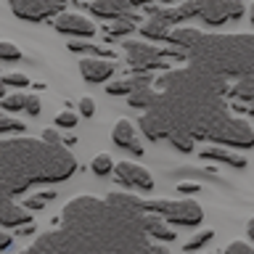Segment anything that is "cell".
I'll return each mask as SVG.
<instances>
[{
  "mask_svg": "<svg viewBox=\"0 0 254 254\" xmlns=\"http://www.w3.org/2000/svg\"><path fill=\"white\" fill-rule=\"evenodd\" d=\"M159 90L140 114V130L148 140H167L183 154L196 140L225 148H252L254 127L225 106L228 82L204 69H170L154 82Z\"/></svg>",
  "mask_w": 254,
  "mask_h": 254,
  "instance_id": "6da1fadb",
  "label": "cell"
},
{
  "mask_svg": "<svg viewBox=\"0 0 254 254\" xmlns=\"http://www.w3.org/2000/svg\"><path fill=\"white\" fill-rule=\"evenodd\" d=\"M61 225L35 238L21 254H170V225L146 212L132 193L77 196L61 209Z\"/></svg>",
  "mask_w": 254,
  "mask_h": 254,
  "instance_id": "7a4b0ae2",
  "label": "cell"
},
{
  "mask_svg": "<svg viewBox=\"0 0 254 254\" xmlns=\"http://www.w3.org/2000/svg\"><path fill=\"white\" fill-rule=\"evenodd\" d=\"M77 170V159L64 143L43 138H0V225H29V212L16 201L24 190L43 183L69 180Z\"/></svg>",
  "mask_w": 254,
  "mask_h": 254,
  "instance_id": "3957f363",
  "label": "cell"
},
{
  "mask_svg": "<svg viewBox=\"0 0 254 254\" xmlns=\"http://www.w3.org/2000/svg\"><path fill=\"white\" fill-rule=\"evenodd\" d=\"M175 51L220 79L254 77V35H204L193 27H175L167 37Z\"/></svg>",
  "mask_w": 254,
  "mask_h": 254,
  "instance_id": "277c9868",
  "label": "cell"
},
{
  "mask_svg": "<svg viewBox=\"0 0 254 254\" xmlns=\"http://www.w3.org/2000/svg\"><path fill=\"white\" fill-rule=\"evenodd\" d=\"M146 212L159 214L164 222L183 228H196L204 220L201 204L193 198H146Z\"/></svg>",
  "mask_w": 254,
  "mask_h": 254,
  "instance_id": "5b68a950",
  "label": "cell"
},
{
  "mask_svg": "<svg viewBox=\"0 0 254 254\" xmlns=\"http://www.w3.org/2000/svg\"><path fill=\"white\" fill-rule=\"evenodd\" d=\"M125 56H127V66L132 74H151L156 69L167 66V51H159L151 43H125Z\"/></svg>",
  "mask_w": 254,
  "mask_h": 254,
  "instance_id": "8992f818",
  "label": "cell"
},
{
  "mask_svg": "<svg viewBox=\"0 0 254 254\" xmlns=\"http://www.w3.org/2000/svg\"><path fill=\"white\" fill-rule=\"evenodd\" d=\"M8 5L21 21H45L61 16L66 0H8Z\"/></svg>",
  "mask_w": 254,
  "mask_h": 254,
  "instance_id": "52a82bcc",
  "label": "cell"
},
{
  "mask_svg": "<svg viewBox=\"0 0 254 254\" xmlns=\"http://www.w3.org/2000/svg\"><path fill=\"white\" fill-rule=\"evenodd\" d=\"M114 178L125 188H138V190H154V175L146 167L132 164V162H119L114 164Z\"/></svg>",
  "mask_w": 254,
  "mask_h": 254,
  "instance_id": "ba28073f",
  "label": "cell"
},
{
  "mask_svg": "<svg viewBox=\"0 0 254 254\" xmlns=\"http://www.w3.org/2000/svg\"><path fill=\"white\" fill-rule=\"evenodd\" d=\"M53 27L61 32V35H71V37H93L95 35V24L90 19H85L82 13H66L56 16Z\"/></svg>",
  "mask_w": 254,
  "mask_h": 254,
  "instance_id": "9c48e42d",
  "label": "cell"
},
{
  "mask_svg": "<svg viewBox=\"0 0 254 254\" xmlns=\"http://www.w3.org/2000/svg\"><path fill=\"white\" fill-rule=\"evenodd\" d=\"M111 140H114L119 148H127V151H130V154H135V156H143V154H146V148L140 146L138 132H135V125L130 122V119H119V122L114 125V130H111Z\"/></svg>",
  "mask_w": 254,
  "mask_h": 254,
  "instance_id": "30bf717a",
  "label": "cell"
},
{
  "mask_svg": "<svg viewBox=\"0 0 254 254\" xmlns=\"http://www.w3.org/2000/svg\"><path fill=\"white\" fill-rule=\"evenodd\" d=\"M117 71V64L109 59H82L79 61V74L85 77V82L101 85Z\"/></svg>",
  "mask_w": 254,
  "mask_h": 254,
  "instance_id": "8fae6325",
  "label": "cell"
},
{
  "mask_svg": "<svg viewBox=\"0 0 254 254\" xmlns=\"http://www.w3.org/2000/svg\"><path fill=\"white\" fill-rule=\"evenodd\" d=\"M90 13L98 16V19H125V16H135L132 13V5L127 0H90Z\"/></svg>",
  "mask_w": 254,
  "mask_h": 254,
  "instance_id": "7c38bea8",
  "label": "cell"
},
{
  "mask_svg": "<svg viewBox=\"0 0 254 254\" xmlns=\"http://www.w3.org/2000/svg\"><path fill=\"white\" fill-rule=\"evenodd\" d=\"M0 106H3L5 114H24L29 117H37L40 114V98L37 95H29V93H13V95H5L3 101H0Z\"/></svg>",
  "mask_w": 254,
  "mask_h": 254,
  "instance_id": "4fadbf2b",
  "label": "cell"
},
{
  "mask_svg": "<svg viewBox=\"0 0 254 254\" xmlns=\"http://www.w3.org/2000/svg\"><path fill=\"white\" fill-rule=\"evenodd\" d=\"M201 159H209V162H220V164H228V167H236V170H244L246 164V156L238 154L233 148H225V146H209V148H201L198 151Z\"/></svg>",
  "mask_w": 254,
  "mask_h": 254,
  "instance_id": "5bb4252c",
  "label": "cell"
},
{
  "mask_svg": "<svg viewBox=\"0 0 254 254\" xmlns=\"http://www.w3.org/2000/svg\"><path fill=\"white\" fill-rule=\"evenodd\" d=\"M154 82H151V74H132L127 79H114V82L106 85V93L109 95H132L138 90H146V87H151Z\"/></svg>",
  "mask_w": 254,
  "mask_h": 254,
  "instance_id": "9a60e30c",
  "label": "cell"
},
{
  "mask_svg": "<svg viewBox=\"0 0 254 254\" xmlns=\"http://www.w3.org/2000/svg\"><path fill=\"white\" fill-rule=\"evenodd\" d=\"M135 32V16H125V19H114V21H109V27L103 29V43H111V40H117V37H127V35H132Z\"/></svg>",
  "mask_w": 254,
  "mask_h": 254,
  "instance_id": "2e32d148",
  "label": "cell"
},
{
  "mask_svg": "<svg viewBox=\"0 0 254 254\" xmlns=\"http://www.w3.org/2000/svg\"><path fill=\"white\" fill-rule=\"evenodd\" d=\"M71 53H85V59H109L114 61V51H109L106 45H95V43H69Z\"/></svg>",
  "mask_w": 254,
  "mask_h": 254,
  "instance_id": "e0dca14e",
  "label": "cell"
},
{
  "mask_svg": "<svg viewBox=\"0 0 254 254\" xmlns=\"http://www.w3.org/2000/svg\"><path fill=\"white\" fill-rule=\"evenodd\" d=\"M228 95H230V98H236V101H241V103H252L254 101V77L236 79V85H230Z\"/></svg>",
  "mask_w": 254,
  "mask_h": 254,
  "instance_id": "ac0fdd59",
  "label": "cell"
},
{
  "mask_svg": "<svg viewBox=\"0 0 254 254\" xmlns=\"http://www.w3.org/2000/svg\"><path fill=\"white\" fill-rule=\"evenodd\" d=\"M27 130V125L19 122V119H13L11 114H5V111H0V138H5V135H24Z\"/></svg>",
  "mask_w": 254,
  "mask_h": 254,
  "instance_id": "d6986e66",
  "label": "cell"
},
{
  "mask_svg": "<svg viewBox=\"0 0 254 254\" xmlns=\"http://www.w3.org/2000/svg\"><path fill=\"white\" fill-rule=\"evenodd\" d=\"M56 198V190H40V193H35V196H27L21 201V206L24 209H32V212H37V209H43V206L48 204V201H53Z\"/></svg>",
  "mask_w": 254,
  "mask_h": 254,
  "instance_id": "ffe728a7",
  "label": "cell"
},
{
  "mask_svg": "<svg viewBox=\"0 0 254 254\" xmlns=\"http://www.w3.org/2000/svg\"><path fill=\"white\" fill-rule=\"evenodd\" d=\"M90 170L98 175V178H109V175H114V162H111L109 154H98V156H93Z\"/></svg>",
  "mask_w": 254,
  "mask_h": 254,
  "instance_id": "44dd1931",
  "label": "cell"
},
{
  "mask_svg": "<svg viewBox=\"0 0 254 254\" xmlns=\"http://www.w3.org/2000/svg\"><path fill=\"white\" fill-rule=\"evenodd\" d=\"M212 238H214V230H198L196 236H190L188 241L183 244V252H198V249H204Z\"/></svg>",
  "mask_w": 254,
  "mask_h": 254,
  "instance_id": "7402d4cb",
  "label": "cell"
},
{
  "mask_svg": "<svg viewBox=\"0 0 254 254\" xmlns=\"http://www.w3.org/2000/svg\"><path fill=\"white\" fill-rule=\"evenodd\" d=\"M21 51L16 48V43L11 40H0V61H19Z\"/></svg>",
  "mask_w": 254,
  "mask_h": 254,
  "instance_id": "603a6c76",
  "label": "cell"
},
{
  "mask_svg": "<svg viewBox=\"0 0 254 254\" xmlns=\"http://www.w3.org/2000/svg\"><path fill=\"white\" fill-rule=\"evenodd\" d=\"M0 82H3L5 87H27V85H32V82H29V77H27V74H21V71H13V74L0 77Z\"/></svg>",
  "mask_w": 254,
  "mask_h": 254,
  "instance_id": "cb8c5ba5",
  "label": "cell"
},
{
  "mask_svg": "<svg viewBox=\"0 0 254 254\" xmlns=\"http://www.w3.org/2000/svg\"><path fill=\"white\" fill-rule=\"evenodd\" d=\"M77 125V114L74 111H69V109H64L56 114V127H61V130H69V127H74Z\"/></svg>",
  "mask_w": 254,
  "mask_h": 254,
  "instance_id": "d4e9b609",
  "label": "cell"
},
{
  "mask_svg": "<svg viewBox=\"0 0 254 254\" xmlns=\"http://www.w3.org/2000/svg\"><path fill=\"white\" fill-rule=\"evenodd\" d=\"M225 254H254V246L246 241H233L225 246Z\"/></svg>",
  "mask_w": 254,
  "mask_h": 254,
  "instance_id": "484cf974",
  "label": "cell"
},
{
  "mask_svg": "<svg viewBox=\"0 0 254 254\" xmlns=\"http://www.w3.org/2000/svg\"><path fill=\"white\" fill-rule=\"evenodd\" d=\"M79 114L87 117V119H90V117L95 114V101L90 98V95H85V98L79 101Z\"/></svg>",
  "mask_w": 254,
  "mask_h": 254,
  "instance_id": "4316f807",
  "label": "cell"
},
{
  "mask_svg": "<svg viewBox=\"0 0 254 254\" xmlns=\"http://www.w3.org/2000/svg\"><path fill=\"white\" fill-rule=\"evenodd\" d=\"M178 190L183 196H190V193H196V190H201V186H198V183H180Z\"/></svg>",
  "mask_w": 254,
  "mask_h": 254,
  "instance_id": "83f0119b",
  "label": "cell"
},
{
  "mask_svg": "<svg viewBox=\"0 0 254 254\" xmlns=\"http://www.w3.org/2000/svg\"><path fill=\"white\" fill-rule=\"evenodd\" d=\"M43 140H48V143H64L56 130H45V132H43Z\"/></svg>",
  "mask_w": 254,
  "mask_h": 254,
  "instance_id": "f1b7e54d",
  "label": "cell"
},
{
  "mask_svg": "<svg viewBox=\"0 0 254 254\" xmlns=\"http://www.w3.org/2000/svg\"><path fill=\"white\" fill-rule=\"evenodd\" d=\"M11 241H13V238H11V233H3V230H0V252H3V249H8V246H11Z\"/></svg>",
  "mask_w": 254,
  "mask_h": 254,
  "instance_id": "f546056e",
  "label": "cell"
},
{
  "mask_svg": "<svg viewBox=\"0 0 254 254\" xmlns=\"http://www.w3.org/2000/svg\"><path fill=\"white\" fill-rule=\"evenodd\" d=\"M127 3H130V5H132V11H135V8H143V5L148 8V5H151V0H127Z\"/></svg>",
  "mask_w": 254,
  "mask_h": 254,
  "instance_id": "4dcf8cb0",
  "label": "cell"
},
{
  "mask_svg": "<svg viewBox=\"0 0 254 254\" xmlns=\"http://www.w3.org/2000/svg\"><path fill=\"white\" fill-rule=\"evenodd\" d=\"M246 233H249V238L254 241V217H252L249 222H246Z\"/></svg>",
  "mask_w": 254,
  "mask_h": 254,
  "instance_id": "1f68e13d",
  "label": "cell"
},
{
  "mask_svg": "<svg viewBox=\"0 0 254 254\" xmlns=\"http://www.w3.org/2000/svg\"><path fill=\"white\" fill-rule=\"evenodd\" d=\"M3 98H5V85L0 82V101H3Z\"/></svg>",
  "mask_w": 254,
  "mask_h": 254,
  "instance_id": "d6a6232c",
  "label": "cell"
},
{
  "mask_svg": "<svg viewBox=\"0 0 254 254\" xmlns=\"http://www.w3.org/2000/svg\"><path fill=\"white\" fill-rule=\"evenodd\" d=\"M246 111H249V114H254V101H252V103H246Z\"/></svg>",
  "mask_w": 254,
  "mask_h": 254,
  "instance_id": "836d02e7",
  "label": "cell"
},
{
  "mask_svg": "<svg viewBox=\"0 0 254 254\" xmlns=\"http://www.w3.org/2000/svg\"><path fill=\"white\" fill-rule=\"evenodd\" d=\"M159 3H164V5H170V3H175V0H159Z\"/></svg>",
  "mask_w": 254,
  "mask_h": 254,
  "instance_id": "e575fe53",
  "label": "cell"
},
{
  "mask_svg": "<svg viewBox=\"0 0 254 254\" xmlns=\"http://www.w3.org/2000/svg\"><path fill=\"white\" fill-rule=\"evenodd\" d=\"M249 16H252V21H254V5H252V11H249Z\"/></svg>",
  "mask_w": 254,
  "mask_h": 254,
  "instance_id": "d590c367",
  "label": "cell"
}]
</instances>
